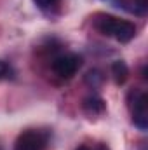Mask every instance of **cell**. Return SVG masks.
I'll return each instance as SVG.
<instances>
[{
    "instance_id": "cell-1",
    "label": "cell",
    "mask_w": 148,
    "mask_h": 150,
    "mask_svg": "<svg viewBox=\"0 0 148 150\" xmlns=\"http://www.w3.org/2000/svg\"><path fill=\"white\" fill-rule=\"evenodd\" d=\"M96 28L106 35V37H113L117 42L120 44H125L129 40H132L136 35V26L131 23V21H124V19H118L115 16H101L98 21H96Z\"/></svg>"
},
{
    "instance_id": "cell-2",
    "label": "cell",
    "mask_w": 148,
    "mask_h": 150,
    "mask_svg": "<svg viewBox=\"0 0 148 150\" xmlns=\"http://www.w3.org/2000/svg\"><path fill=\"white\" fill-rule=\"evenodd\" d=\"M129 105L132 108V122L145 131L148 127V96L143 91L132 89L129 93Z\"/></svg>"
},
{
    "instance_id": "cell-3",
    "label": "cell",
    "mask_w": 148,
    "mask_h": 150,
    "mask_svg": "<svg viewBox=\"0 0 148 150\" xmlns=\"http://www.w3.org/2000/svg\"><path fill=\"white\" fill-rule=\"evenodd\" d=\"M82 67V58L77 56V54H63V56H58L54 61H52V70L54 74L63 77V79H70L73 77L78 68Z\"/></svg>"
},
{
    "instance_id": "cell-4",
    "label": "cell",
    "mask_w": 148,
    "mask_h": 150,
    "mask_svg": "<svg viewBox=\"0 0 148 150\" xmlns=\"http://www.w3.org/2000/svg\"><path fill=\"white\" fill-rule=\"evenodd\" d=\"M45 136L40 131H25L16 140L14 150H44Z\"/></svg>"
},
{
    "instance_id": "cell-5",
    "label": "cell",
    "mask_w": 148,
    "mask_h": 150,
    "mask_svg": "<svg viewBox=\"0 0 148 150\" xmlns=\"http://www.w3.org/2000/svg\"><path fill=\"white\" fill-rule=\"evenodd\" d=\"M111 75H113L115 84L122 86V84L127 80V77H129V68H127V65H125L122 59L113 61V63H111Z\"/></svg>"
},
{
    "instance_id": "cell-6",
    "label": "cell",
    "mask_w": 148,
    "mask_h": 150,
    "mask_svg": "<svg viewBox=\"0 0 148 150\" xmlns=\"http://www.w3.org/2000/svg\"><path fill=\"white\" fill-rule=\"evenodd\" d=\"M84 110L89 115H98L105 112V101L98 96H89L84 100Z\"/></svg>"
},
{
    "instance_id": "cell-7",
    "label": "cell",
    "mask_w": 148,
    "mask_h": 150,
    "mask_svg": "<svg viewBox=\"0 0 148 150\" xmlns=\"http://www.w3.org/2000/svg\"><path fill=\"white\" fill-rule=\"evenodd\" d=\"M85 84L91 87H99L103 84V75L99 70H89L85 75Z\"/></svg>"
},
{
    "instance_id": "cell-8",
    "label": "cell",
    "mask_w": 148,
    "mask_h": 150,
    "mask_svg": "<svg viewBox=\"0 0 148 150\" xmlns=\"http://www.w3.org/2000/svg\"><path fill=\"white\" fill-rule=\"evenodd\" d=\"M59 0H35V4H37L40 9H49V7H52V5H56Z\"/></svg>"
},
{
    "instance_id": "cell-9",
    "label": "cell",
    "mask_w": 148,
    "mask_h": 150,
    "mask_svg": "<svg viewBox=\"0 0 148 150\" xmlns=\"http://www.w3.org/2000/svg\"><path fill=\"white\" fill-rule=\"evenodd\" d=\"M5 72H7V65L0 61V77H4V75H5Z\"/></svg>"
},
{
    "instance_id": "cell-10",
    "label": "cell",
    "mask_w": 148,
    "mask_h": 150,
    "mask_svg": "<svg viewBox=\"0 0 148 150\" xmlns=\"http://www.w3.org/2000/svg\"><path fill=\"white\" fill-rule=\"evenodd\" d=\"M77 150H89V149H87V147H78Z\"/></svg>"
}]
</instances>
